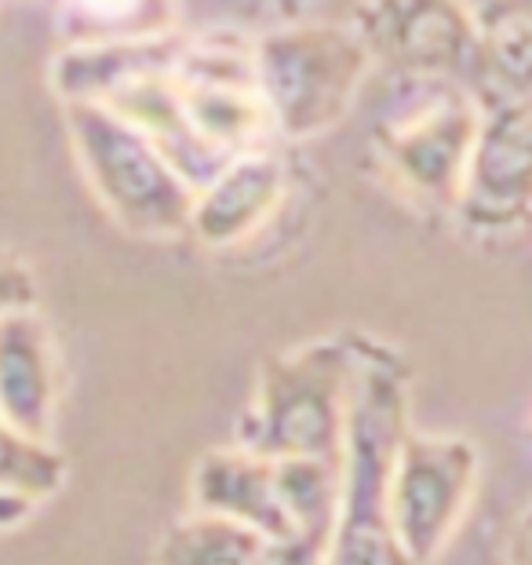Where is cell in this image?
<instances>
[{
  "label": "cell",
  "instance_id": "cell-6",
  "mask_svg": "<svg viewBox=\"0 0 532 565\" xmlns=\"http://www.w3.org/2000/svg\"><path fill=\"white\" fill-rule=\"evenodd\" d=\"M172 84L193 136L220 158L237 161L281 147L256 81L252 41L234 33H190L172 70Z\"/></svg>",
  "mask_w": 532,
  "mask_h": 565
},
{
  "label": "cell",
  "instance_id": "cell-21",
  "mask_svg": "<svg viewBox=\"0 0 532 565\" xmlns=\"http://www.w3.org/2000/svg\"><path fill=\"white\" fill-rule=\"evenodd\" d=\"M38 508H41V500H33L30 492L0 489V536L15 533V529L26 525L33 514H38Z\"/></svg>",
  "mask_w": 532,
  "mask_h": 565
},
{
  "label": "cell",
  "instance_id": "cell-19",
  "mask_svg": "<svg viewBox=\"0 0 532 565\" xmlns=\"http://www.w3.org/2000/svg\"><path fill=\"white\" fill-rule=\"evenodd\" d=\"M38 274L30 270V263L0 248V321L38 310Z\"/></svg>",
  "mask_w": 532,
  "mask_h": 565
},
{
  "label": "cell",
  "instance_id": "cell-2",
  "mask_svg": "<svg viewBox=\"0 0 532 565\" xmlns=\"http://www.w3.org/2000/svg\"><path fill=\"white\" fill-rule=\"evenodd\" d=\"M478 125L481 106L467 84L391 74L369 121V150L383 183L416 212L456 220Z\"/></svg>",
  "mask_w": 532,
  "mask_h": 565
},
{
  "label": "cell",
  "instance_id": "cell-15",
  "mask_svg": "<svg viewBox=\"0 0 532 565\" xmlns=\"http://www.w3.org/2000/svg\"><path fill=\"white\" fill-rule=\"evenodd\" d=\"M274 475L292 533L329 544L343 497V460H274Z\"/></svg>",
  "mask_w": 532,
  "mask_h": 565
},
{
  "label": "cell",
  "instance_id": "cell-9",
  "mask_svg": "<svg viewBox=\"0 0 532 565\" xmlns=\"http://www.w3.org/2000/svg\"><path fill=\"white\" fill-rule=\"evenodd\" d=\"M478 106L481 125L456 220L470 234H507L532 223V92Z\"/></svg>",
  "mask_w": 532,
  "mask_h": 565
},
{
  "label": "cell",
  "instance_id": "cell-7",
  "mask_svg": "<svg viewBox=\"0 0 532 565\" xmlns=\"http://www.w3.org/2000/svg\"><path fill=\"white\" fill-rule=\"evenodd\" d=\"M478 489V445L408 427L386 478V519L413 565H434Z\"/></svg>",
  "mask_w": 532,
  "mask_h": 565
},
{
  "label": "cell",
  "instance_id": "cell-8",
  "mask_svg": "<svg viewBox=\"0 0 532 565\" xmlns=\"http://www.w3.org/2000/svg\"><path fill=\"white\" fill-rule=\"evenodd\" d=\"M354 30L376 63L405 77H445L475 88L478 38L467 4L453 0H380L358 4Z\"/></svg>",
  "mask_w": 532,
  "mask_h": 565
},
{
  "label": "cell",
  "instance_id": "cell-18",
  "mask_svg": "<svg viewBox=\"0 0 532 565\" xmlns=\"http://www.w3.org/2000/svg\"><path fill=\"white\" fill-rule=\"evenodd\" d=\"M70 463L55 441L26 438L22 430L0 419V489L30 492L33 500H52L63 492Z\"/></svg>",
  "mask_w": 532,
  "mask_h": 565
},
{
  "label": "cell",
  "instance_id": "cell-13",
  "mask_svg": "<svg viewBox=\"0 0 532 565\" xmlns=\"http://www.w3.org/2000/svg\"><path fill=\"white\" fill-rule=\"evenodd\" d=\"M190 33L172 30L147 41L63 47L52 63V88L66 103H106L131 81L175 70Z\"/></svg>",
  "mask_w": 532,
  "mask_h": 565
},
{
  "label": "cell",
  "instance_id": "cell-4",
  "mask_svg": "<svg viewBox=\"0 0 532 565\" xmlns=\"http://www.w3.org/2000/svg\"><path fill=\"white\" fill-rule=\"evenodd\" d=\"M256 81L281 142L332 131L376 66L354 22H288L252 38Z\"/></svg>",
  "mask_w": 532,
  "mask_h": 565
},
{
  "label": "cell",
  "instance_id": "cell-10",
  "mask_svg": "<svg viewBox=\"0 0 532 565\" xmlns=\"http://www.w3.org/2000/svg\"><path fill=\"white\" fill-rule=\"evenodd\" d=\"M292 194V161L285 147H270L226 164L198 190L190 212V237L212 252L241 248L270 226Z\"/></svg>",
  "mask_w": 532,
  "mask_h": 565
},
{
  "label": "cell",
  "instance_id": "cell-20",
  "mask_svg": "<svg viewBox=\"0 0 532 565\" xmlns=\"http://www.w3.org/2000/svg\"><path fill=\"white\" fill-rule=\"evenodd\" d=\"M324 540L313 536H281L266 540L256 565H324Z\"/></svg>",
  "mask_w": 532,
  "mask_h": 565
},
{
  "label": "cell",
  "instance_id": "cell-16",
  "mask_svg": "<svg viewBox=\"0 0 532 565\" xmlns=\"http://www.w3.org/2000/svg\"><path fill=\"white\" fill-rule=\"evenodd\" d=\"M266 540L234 522L187 511L157 540L153 565H256Z\"/></svg>",
  "mask_w": 532,
  "mask_h": 565
},
{
  "label": "cell",
  "instance_id": "cell-11",
  "mask_svg": "<svg viewBox=\"0 0 532 565\" xmlns=\"http://www.w3.org/2000/svg\"><path fill=\"white\" fill-rule=\"evenodd\" d=\"M58 398L63 362L47 321L38 310L0 321V419L26 438L52 441Z\"/></svg>",
  "mask_w": 532,
  "mask_h": 565
},
{
  "label": "cell",
  "instance_id": "cell-3",
  "mask_svg": "<svg viewBox=\"0 0 532 565\" xmlns=\"http://www.w3.org/2000/svg\"><path fill=\"white\" fill-rule=\"evenodd\" d=\"M354 383L358 332H336L266 358L234 445L266 460L340 463Z\"/></svg>",
  "mask_w": 532,
  "mask_h": 565
},
{
  "label": "cell",
  "instance_id": "cell-22",
  "mask_svg": "<svg viewBox=\"0 0 532 565\" xmlns=\"http://www.w3.org/2000/svg\"><path fill=\"white\" fill-rule=\"evenodd\" d=\"M507 565H532V503L511 529V540H507Z\"/></svg>",
  "mask_w": 532,
  "mask_h": 565
},
{
  "label": "cell",
  "instance_id": "cell-17",
  "mask_svg": "<svg viewBox=\"0 0 532 565\" xmlns=\"http://www.w3.org/2000/svg\"><path fill=\"white\" fill-rule=\"evenodd\" d=\"M179 30L172 4H63L58 8V38L63 47L81 44H120V41H147L161 33Z\"/></svg>",
  "mask_w": 532,
  "mask_h": 565
},
{
  "label": "cell",
  "instance_id": "cell-12",
  "mask_svg": "<svg viewBox=\"0 0 532 565\" xmlns=\"http://www.w3.org/2000/svg\"><path fill=\"white\" fill-rule=\"evenodd\" d=\"M190 511L234 522L259 540L296 536L285 519L281 497H277L274 460L241 449V445L198 456L190 471Z\"/></svg>",
  "mask_w": 532,
  "mask_h": 565
},
{
  "label": "cell",
  "instance_id": "cell-14",
  "mask_svg": "<svg viewBox=\"0 0 532 565\" xmlns=\"http://www.w3.org/2000/svg\"><path fill=\"white\" fill-rule=\"evenodd\" d=\"M478 38L475 99H518L532 92V4H467Z\"/></svg>",
  "mask_w": 532,
  "mask_h": 565
},
{
  "label": "cell",
  "instance_id": "cell-1",
  "mask_svg": "<svg viewBox=\"0 0 532 565\" xmlns=\"http://www.w3.org/2000/svg\"><path fill=\"white\" fill-rule=\"evenodd\" d=\"M408 424V365L358 332V383L343 445V497L324 565H413L386 519V478Z\"/></svg>",
  "mask_w": 532,
  "mask_h": 565
},
{
  "label": "cell",
  "instance_id": "cell-5",
  "mask_svg": "<svg viewBox=\"0 0 532 565\" xmlns=\"http://www.w3.org/2000/svg\"><path fill=\"white\" fill-rule=\"evenodd\" d=\"M63 121L84 183L120 231L142 242L190 237L198 194L136 125L99 103H66Z\"/></svg>",
  "mask_w": 532,
  "mask_h": 565
}]
</instances>
